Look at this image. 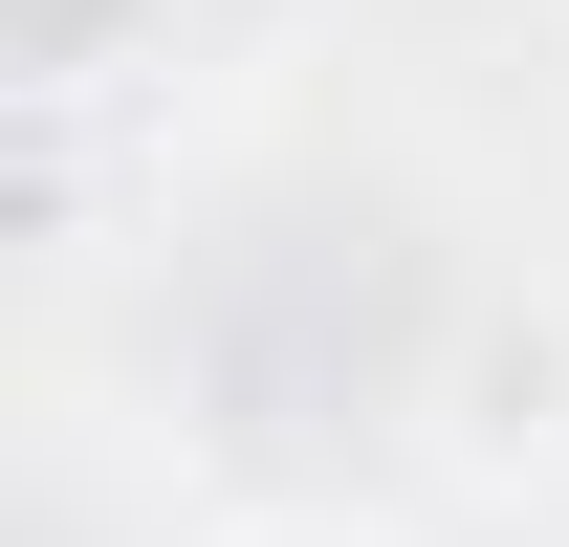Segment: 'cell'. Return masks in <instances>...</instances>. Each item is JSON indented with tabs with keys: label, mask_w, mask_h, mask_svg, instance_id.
Returning <instances> with one entry per match:
<instances>
[{
	"label": "cell",
	"mask_w": 569,
	"mask_h": 547,
	"mask_svg": "<svg viewBox=\"0 0 569 547\" xmlns=\"http://www.w3.org/2000/svg\"><path fill=\"white\" fill-rule=\"evenodd\" d=\"M22 67H44V88H110V67H132V0H44Z\"/></svg>",
	"instance_id": "7a4b0ae2"
},
{
	"label": "cell",
	"mask_w": 569,
	"mask_h": 547,
	"mask_svg": "<svg viewBox=\"0 0 569 547\" xmlns=\"http://www.w3.org/2000/svg\"><path fill=\"white\" fill-rule=\"evenodd\" d=\"M569 438V307H482L460 329V460H526Z\"/></svg>",
	"instance_id": "6da1fadb"
},
{
	"label": "cell",
	"mask_w": 569,
	"mask_h": 547,
	"mask_svg": "<svg viewBox=\"0 0 569 547\" xmlns=\"http://www.w3.org/2000/svg\"><path fill=\"white\" fill-rule=\"evenodd\" d=\"M241 547H329V526H241Z\"/></svg>",
	"instance_id": "3957f363"
}]
</instances>
